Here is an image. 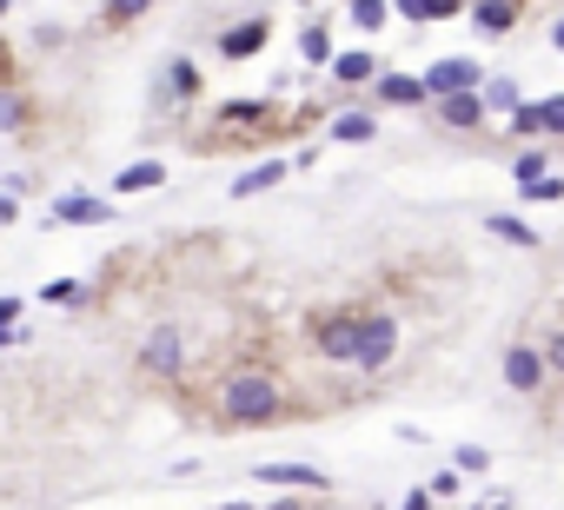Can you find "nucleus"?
<instances>
[{
    "label": "nucleus",
    "instance_id": "nucleus-1",
    "mask_svg": "<svg viewBox=\"0 0 564 510\" xmlns=\"http://www.w3.org/2000/svg\"><path fill=\"white\" fill-rule=\"evenodd\" d=\"M279 385L273 378H260V372H247V378H226V391H219V417L226 424H273L279 417Z\"/></svg>",
    "mask_w": 564,
    "mask_h": 510
},
{
    "label": "nucleus",
    "instance_id": "nucleus-2",
    "mask_svg": "<svg viewBox=\"0 0 564 510\" xmlns=\"http://www.w3.org/2000/svg\"><path fill=\"white\" fill-rule=\"evenodd\" d=\"M140 372H146V378H180V372H187V331H180V325L146 331V345H140Z\"/></svg>",
    "mask_w": 564,
    "mask_h": 510
},
{
    "label": "nucleus",
    "instance_id": "nucleus-3",
    "mask_svg": "<svg viewBox=\"0 0 564 510\" xmlns=\"http://www.w3.org/2000/svg\"><path fill=\"white\" fill-rule=\"evenodd\" d=\"M392 352H398V325L379 312V318H359V345H352V365L359 372H385L392 365Z\"/></svg>",
    "mask_w": 564,
    "mask_h": 510
},
{
    "label": "nucleus",
    "instance_id": "nucleus-4",
    "mask_svg": "<svg viewBox=\"0 0 564 510\" xmlns=\"http://www.w3.org/2000/svg\"><path fill=\"white\" fill-rule=\"evenodd\" d=\"M312 345H319V359H339V365H352V345H359V318H352V312H333V318H319V325H312Z\"/></svg>",
    "mask_w": 564,
    "mask_h": 510
},
{
    "label": "nucleus",
    "instance_id": "nucleus-5",
    "mask_svg": "<svg viewBox=\"0 0 564 510\" xmlns=\"http://www.w3.org/2000/svg\"><path fill=\"white\" fill-rule=\"evenodd\" d=\"M471 87H478V66H471V60H439V66H425V94H439V100L471 94Z\"/></svg>",
    "mask_w": 564,
    "mask_h": 510
},
{
    "label": "nucleus",
    "instance_id": "nucleus-6",
    "mask_svg": "<svg viewBox=\"0 0 564 510\" xmlns=\"http://www.w3.org/2000/svg\"><path fill=\"white\" fill-rule=\"evenodd\" d=\"M253 477H260V484H279V490H326V484H333L319 464H260Z\"/></svg>",
    "mask_w": 564,
    "mask_h": 510
},
{
    "label": "nucleus",
    "instance_id": "nucleus-7",
    "mask_svg": "<svg viewBox=\"0 0 564 510\" xmlns=\"http://www.w3.org/2000/svg\"><path fill=\"white\" fill-rule=\"evenodd\" d=\"M53 219H60V226H107L113 206L94 199V193H67V199H53Z\"/></svg>",
    "mask_w": 564,
    "mask_h": 510
},
{
    "label": "nucleus",
    "instance_id": "nucleus-8",
    "mask_svg": "<svg viewBox=\"0 0 564 510\" xmlns=\"http://www.w3.org/2000/svg\"><path fill=\"white\" fill-rule=\"evenodd\" d=\"M505 385H512V391H538V385H544V359H538L531 345H512V352H505Z\"/></svg>",
    "mask_w": 564,
    "mask_h": 510
},
{
    "label": "nucleus",
    "instance_id": "nucleus-9",
    "mask_svg": "<svg viewBox=\"0 0 564 510\" xmlns=\"http://www.w3.org/2000/svg\"><path fill=\"white\" fill-rule=\"evenodd\" d=\"M159 180H167V166H159V159H133V166H120V173H113V193L133 199V193H153Z\"/></svg>",
    "mask_w": 564,
    "mask_h": 510
},
{
    "label": "nucleus",
    "instance_id": "nucleus-10",
    "mask_svg": "<svg viewBox=\"0 0 564 510\" xmlns=\"http://www.w3.org/2000/svg\"><path fill=\"white\" fill-rule=\"evenodd\" d=\"M260 47H266V21H239V27L219 34V53H226V60H247V53H260Z\"/></svg>",
    "mask_w": 564,
    "mask_h": 510
},
{
    "label": "nucleus",
    "instance_id": "nucleus-11",
    "mask_svg": "<svg viewBox=\"0 0 564 510\" xmlns=\"http://www.w3.org/2000/svg\"><path fill=\"white\" fill-rule=\"evenodd\" d=\"M87 299H94L87 279H47V286H40V305H60V312H80Z\"/></svg>",
    "mask_w": 564,
    "mask_h": 510
},
{
    "label": "nucleus",
    "instance_id": "nucleus-12",
    "mask_svg": "<svg viewBox=\"0 0 564 510\" xmlns=\"http://www.w3.org/2000/svg\"><path fill=\"white\" fill-rule=\"evenodd\" d=\"M286 180V159H266V166H253V173H239L232 180V199H260L266 186H279Z\"/></svg>",
    "mask_w": 564,
    "mask_h": 510
},
{
    "label": "nucleus",
    "instance_id": "nucleus-13",
    "mask_svg": "<svg viewBox=\"0 0 564 510\" xmlns=\"http://www.w3.org/2000/svg\"><path fill=\"white\" fill-rule=\"evenodd\" d=\"M379 100H385V107H419V100H425V80H412V73H385V80H379Z\"/></svg>",
    "mask_w": 564,
    "mask_h": 510
},
{
    "label": "nucleus",
    "instance_id": "nucleus-14",
    "mask_svg": "<svg viewBox=\"0 0 564 510\" xmlns=\"http://www.w3.org/2000/svg\"><path fill=\"white\" fill-rule=\"evenodd\" d=\"M159 94H167V100H193V94H200V66H193V60H167Z\"/></svg>",
    "mask_w": 564,
    "mask_h": 510
},
{
    "label": "nucleus",
    "instance_id": "nucleus-15",
    "mask_svg": "<svg viewBox=\"0 0 564 510\" xmlns=\"http://www.w3.org/2000/svg\"><path fill=\"white\" fill-rule=\"evenodd\" d=\"M27 120H34V100L14 94V87H0V133H27Z\"/></svg>",
    "mask_w": 564,
    "mask_h": 510
},
{
    "label": "nucleus",
    "instance_id": "nucleus-16",
    "mask_svg": "<svg viewBox=\"0 0 564 510\" xmlns=\"http://www.w3.org/2000/svg\"><path fill=\"white\" fill-rule=\"evenodd\" d=\"M439 113H445V126H478V120H485V100H478V94H452Z\"/></svg>",
    "mask_w": 564,
    "mask_h": 510
},
{
    "label": "nucleus",
    "instance_id": "nucleus-17",
    "mask_svg": "<svg viewBox=\"0 0 564 510\" xmlns=\"http://www.w3.org/2000/svg\"><path fill=\"white\" fill-rule=\"evenodd\" d=\"M146 8H153V0H107V8H100V27H107V34H120V27H133Z\"/></svg>",
    "mask_w": 564,
    "mask_h": 510
},
{
    "label": "nucleus",
    "instance_id": "nucleus-18",
    "mask_svg": "<svg viewBox=\"0 0 564 510\" xmlns=\"http://www.w3.org/2000/svg\"><path fill=\"white\" fill-rule=\"evenodd\" d=\"M372 133H379L372 113H339V120H333V139H346V146H365Z\"/></svg>",
    "mask_w": 564,
    "mask_h": 510
},
{
    "label": "nucleus",
    "instance_id": "nucleus-19",
    "mask_svg": "<svg viewBox=\"0 0 564 510\" xmlns=\"http://www.w3.org/2000/svg\"><path fill=\"white\" fill-rule=\"evenodd\" d=\"M512 0H478V27H485V34H512Z\"/></svg>",
    "mask_w": 564,
    "mask_h": 510
},
{
    "label": "nucleus",
    "instance_id": "nucleus-20",
    "mask_svg": "<svg viewBox=\"0 0 564 510\" xmlns=\"http://www.w3.org/2000/svg\"><path fill=\"white\" fill-rule=\"evenodd\" d=\"M492 232H499L505 245H538V232H531L525 219H512V212H499V219H492Z\"/></svg>",
    "mask_w": 564,
    "mask_h": 510
},
{
    "label": "nucleus",
    "instance_id": "nucleus-21",
    "mask_svg": "<svg viewBox=\"0 0 564 510\" xmlns=\"http://www.w3.org/2000/svg\"><path fill=\"white\" fill-rule=\"evenodd\" d=\"M412 21H445V14H458V0H398Z\"/></svg>",
    "mask_w": 564,
    "mask_h": 510
},
{
    "label": "nucleus",
    "instance_id": "nucleus-22",
    "mask_svg": "<svg viewBox=\"0 0 564 510\" xmlns=\"http://www.w3.org/2000/svg\"><path fill=\"white\" fill-rule=\"evenodd\" d=\"M333 73L346 80V87H359V80L372 73V53H339V60H333Z\"/></svg>",
    "mask_w": 564,
    "mask_h": 510
},
{
    "label": "nucleus",
    "instance_id": "nucleus-23",
    "mask_svg": "<svg viewBox=\"0 0 564 510\" xmlns=\"http://www.w3.org/2000/svg\"><path fill=\"white\" fill-rule=\"evenodd\" d=\"M352 21H359L365 34H379V27H385V0H352Z\"/></svg>",
    "mask_w": 564,
    "mask_h": 510
},
{
    "label": "nucleus",
    "instance_id": "nucleus-24",
    "mask_svg": "<svg viewBox=\"0 0 564 510\" xmlns=\"http://www.w3.org/2000/svg\"><path fill=\"white\" fill-rule=\"evenodd\" d=\"M299 47H305V60H333V40H326V27H305V40H299Z\"/></svg>",
    "mask_w": 564,
    "mask_h": 510
},
{
    "label": "nucleus",
    "instance_id": "nucleus-25",
    "mask_svg": "<svg viewBox=\"0 0 564 510\" xmlns=\"http://www.w3.org/2000/svg\"><path fill=\"white\" fill-rule=\"evenodd\" d=\"M531 180H544V153H525V159H518V193H525Z\"/></svg>",
    "mask_w": 564,
    "mask_h": 510
},
{
    "label": "nucleus",
    "instance_id": "nucleus-26",
    "mask_svg": "<svg viewBox=\"0 0 564 510\" xmlns=\"http://www.w3.org/2000/svg\"><path fill=\"white\" fill-rule=\"evenodd\" d=\"M512 133H525V139H531V133H544V120H538V107H518V113H512Z\"/></svg>",
    "mask_w": 564,
    "mask_h": 510
},
{
    "label": "nucleus",
    "instance_id": "nucleus-27",
    "mask_svg": "<svg viewBox=\"0 0 564 510\" xmlns=\"http://www.w3.org/2000/svg\"><path fill=\"white\" fill-rule=\"evenodd\" d=\"M525 199H564V180H551V173H544V180H531V186H525Z\"/></svg>",
    "mask_w": 564,
    "mask_h": 510
},
{
    "label": "nucleus",
    "instance_id": "nucleus-28",
    "mask_svg": "<svg viewBox=\"0 0 564 510\" xmlns=\"http://www.w3.org/2000/svg\"><path fill=\"white\" fill-rule=\"evenodd\" d=\"M21 312H27L21 292H0V325H21Z\"/></svg>",
    "mask_w": 564,
    "mask_h": 510
},
{
    "label": "nucleus",
    "instance_id": "nucleus-29",
    "mask_svg": "<svg viewBox=\"0 0 564 510\" xmlns=\"http://www.w3.org/2000/svg\"><path fill=\"white\" fill-rule=\"evenodd\" d=\"M485 464H492V458L478 451V445H458V471H485Z\"/></svg>",
    "mask_w": 564,
    "mask_h": 510
},
{
    "label": "nucleus",
    "instance_id": "nucleus-30",
    "mask_svg": "<svg viewBox=\"0 0 564 510\" xmlns=\"http://www.w3.org/2000/svg\"><path fill=\"white\" fill-rule=\"evenodd\" d=\"M492 107H518V87H512V80H492Z\"/></svg>",
    "mask_w": 564,
    "mask_h": 510
},
{
    "label": "nucleus",
    "instance_id": "nucleus-31",
    "mask_svg": "<svg viewBox=\"0 0 564 510\" xmlns=\"http://www.w3.org/2000/svg\"><path fill=\"white\" fill-rule=\"evenodd\" d=\"M538 120H544V126H557V133H564V100H544V107H538Z\"/></svg>",
    "mask_w": 564,
    "mask_h": 510
},
{
    "label": "nucleus",
    "instance_id": "nucleus-32",
    "mask_svg": "<svg viewBox=\"0 0 564 510\" xmlns=\"http://www.w3.org/2000/svg\"><path fill=\"white\" fill-rule=\"evenodd\" d=\"M8 345H27V331H14V325H0V352Z\"/></svg>",
    "mask_w": 564,
    "mask_h": 510
},
{
    "label": "nucleus",
    "instance_id": "nucleus-33",
    "mask_svg": "<svg viewBox=\"0 0 564 510\" xmlns=\"http://www.w3.org/2000/svg\"><path fill=\"white\" fill-rule=\"evenodd\" d=\"M8 219H21V199H8V193H0V226H8Z\"/></svg>",
    "mask_w": 564,
    "mask_h": 510
},
{
    "label": "nucleus",
    "instance_id": "nucleus-34",
    "mask_svg": "<svg viewBox=\"0 0 564 510\" xmlns=\"http://www.w3.org/2000/svg\"><path fill=\"white\" fill-rule=\"evenodd\" d=\"M551 372H564V338H551V359H544Z\"/></svg>",
    "mask_w": 564,
    "mask_h": 510
},
{
    "label": "nucleus",
    "instance_id": "nucleus-35",
    "mask_svg": "<svg viewBox=\"0 0 564 510\" xmlns=\"http://www.w3.org/2000/svg\"><path fill=\"white\" fill-rule=\"evenodd\" d=\"M406 510H432V497H425V490H412V497H406Z\"/></svg>",
    "mask_w": 564,
    "mask_h": 510
},
{
    "label": "nucleus",
    "instance_id": "nucleus-36",
    "mask_svg": "<svg viewBox=\"0 0 564 510\" xmlns=\"http://www.w3.org/2000/svg\"><path fill=\"white\" fill-rule=\"evenodd\" d=\"M266 510H305V503H292V497H286V503H266Z\"/></svg>",
    "mask_w": 564,
    "mask_h": 510
},
{
    "label": "nucleus",
    "instance_id": "nucleus-37",
    "mask_svg": "<svg viewBox=\"0 0 564 510\" xmlns=\"http://www.w3.org/2000/svg\"><path fill=\"white\" fill-rule=\"evenodd\" d=\"M551 40H557V47H564V21H557V34H551Z\"/></svg>",
    "mask_w": 564,
    "mask_h": 510
},
{
    "label": "nucleus",
    "instance_id": "nucleus-38",
    "mask_svg": "<svg viewBox=\"0 0 564 510\" xmlns=\"http://www.w3.org/2000/svg\"><path fill=\"white\" fill-rule=\"evenodd\" d=\"M8 8H14V0H0V21H8Z\"/></svg>",
    "mask_w": 564,
    "mask_h": 510
}]
</instances>
